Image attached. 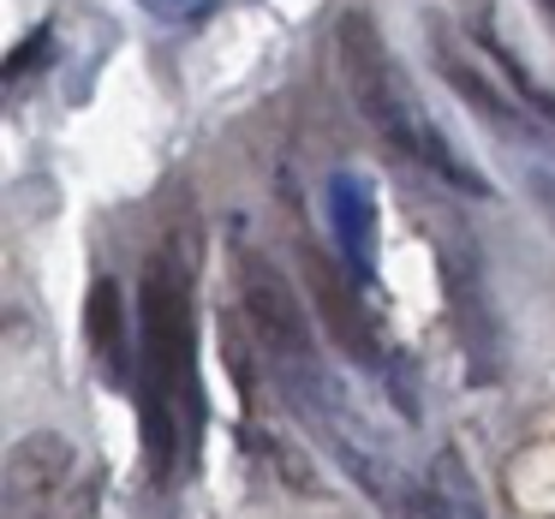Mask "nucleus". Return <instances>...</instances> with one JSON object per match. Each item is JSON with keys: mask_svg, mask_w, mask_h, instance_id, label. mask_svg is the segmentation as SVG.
Listing matches in <instances>:
<instances>
[{"mask_svg": "<svg viewBox=\"0 0 555 519\" xmlns=\"http://www.w3.org/2000/svg\"><path fill=\"white\" fill-rule=\"evenodd\" d=\"M335 61H340V85H347L352 102H359L364 126H371L395 156H406L412 168L436 173L442 185H454V192H466V197H490V180H483V173L472 168V161L460 156L442 132H436V120L424 114V102L412 96V85L400 78V66H395V54H388L383 30H376L364 13L340 18Z\"/></svg>", "mask_w": 555, "mask_h": 519, "instance_id": "f257e3e1", "label": "nucleus"}, {"mask_svg": "<svg viewBox=\"0 0 555 519\" xmlns=\"http://www.w3.org/2000/svg\"><path fill=\"white\" fill-rule=\"evenodd\" d=\"M192 347V287L180 275V257L168 251L144 275V376H138V436H144V459L156 483L173 478L185 406L197 412Z\"/></svg>", "mask_w": 555, "mask_h": 519, "instance_id": "f03ea898", "label": "nucleus"}, {"mask_svg": "<svg viewBox=\"0 0 555 519\" xmlns=\"http://www.w3.org/2000/svg\"><path fill=\"white\" fill-rule=\"evenodd\" d=\"M233 281H240V311H245V323H251V340H257V352H263V364L275 371V382L293 388V382H305V376H323L311 316H305L293 281L281 275L263 251H240Z\"/></svg>", "mask_w": 555, "mask_h": 519, "instance_id": "7ed1b4c3", "label": "nucleus"}, {"mask_svg": "<svg viewBox=\"0 0 555 519\" xmlns=\"http://www.w3.org/2000/svg\"><path fill=\"white\" fill-rule=\"evenodd\" d=\"M305 281H311V304L317 316H323V335L335 340L340 359H352L359 371H376L383 376L395 359H383V335H376L371 311L359 304V293H352V269H335V257H323L317 245H305Z\"/></svg>", "mask_w": 555, "mask_h": 519, "instance_id": "20e7f679", "label": "nucleus"}, {"mask_svg": "<svg viewBox=\"0 0 555 519\" xmlns=\"http://www.w3.org/2000/svg\"><path fill=\"white\" fill-rule=\"evenodd\" d=\"M424 42H430V61H436V73H442V85L454 90V96L466 102L490 132H502V138L531 132V120H519V102L507 96V90L490 78V66L466 49V37L454 30V18L430 13V18H424Z\"/></svg>", "mask_w": 555, "mask_h": 519, "instance_id": "39448f33", "label": "nucleus"}, {"mask_svg": "<svg viewBox=\"0 0 555 519\" xmlns=\"http://www.w3.org/2000/svg\"><path fill=\"white\" fill-rule=\"evenodd\" d=\"M442 281H448V299H454L460 347H466V376L472 382H495V376H502V359H507V340H502V316H495V304H490L478 257H472L466 245H448Z\"/></svg>", "mask_w": 555, "mask_h": 519, "instance_id": "423d86ee", "label": "nucleus"}, {"mask_svg": "<svg viewBox=\"0 0 555 519\" xmlns=\"http://www.w3.org/2000/svg\"><path fill=\"white\" fill-rule=\"evenodd\" d=\"M73 478V442L54 430H37L7 454V519H30L61 495Z\"/></svg>", "mask_w": 555, "mask_h": 519, "instance_id": "0eeeda50", "label": "nucleus"}, {"mask_svg": "<svg viewBox=\"0 0 555 519\" xmlns=\"http://www.w3.org/2000/svg\"><path fill=\"white\" fill-rule=\"evenodd\" d=\"M328 228H335V251L352 269V281H371L376 275V192L359 173L328 180Z\"/></svg>", "mask_w": 555, "mask_h": 519, "instance_id": "6e6552de", "label": "nucleus"}, {"mask_svg": "<svg viewBox=\"0 0 555 519\" xmlns=\"http://www.w3.org/2000/svg\"><path fill=\"white\" fill-rule=\"evenodd\" d=\"M90 352H96V371L108 388H126V311H120V287L114 275H102L90 287V316H85Z\"/></svg>", "mask_w": 555, "mask_h": 519, "instance_id": "1a4fd4ad", "label": "nucleus"}, {"mask_svg": "<svg viewBox=\"0 0 555 519\" xmlns=\"http://www.w3.org/2000/svg\"><path fill=\"white\" fill-rule=\"evenodd\" d=\"M526 192L538 197V209L555 221V161H538V168H526Z\"/></svg>", "mask_w": 555, "mask_h": 519, "instance_id": "9d476101", "label": "nucleus"}, {"mask_svg": "<svg viewBox=\"0 0 555 519\" xmlns=\"http://www.w3.org/2000/svg\"><path fill=\"white\" fill-rule=\"evenodd\" d=\"M538 7H543V18H550V30H555V0H538Z\"/></svg>", "mask_w": 555, "mask_h": 519, "instance_id": "9b49d317", "label": "nucleus"}]
</instances>
